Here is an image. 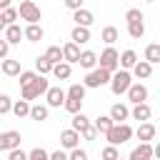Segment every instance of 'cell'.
<instances>
[{"instance_id":"cell-29","label":"cell","mask_w":160,"mask_h":160,"mask_svg":"<svg viewBox=\"0 0 160 160\" xmlns=\"http://www.w3.org/2000/svg\"><path fill=\"white\" fill-rule=\"evenodd\" d=\"M128 35H130L132 40H140V38L145 35V25H142V20H140V22H128Z\"/></svg>"},{"instance_id":"cell-30","label":"cell","mask_w":160,"mask_h":160,"mask_svg":"<svg viewBox=\"0 0 160 160\" xmlns=\"http://www.w3.org/2000/svg\"><path fill=\"white\" fill-rule=\"evenodd\" d=\"M85 85H80V82H72L70 85V90L65 92V98H75V100H85Z\"/></svg>"},{"instance_id":"cell-5","label":"cell","mask_w":160,"mask_h":160,"mask_svg":"<svg viewBox=\"0 0 160 160\" xmlns=\"http://www.w3.org/2000/svg\"><path fill=\"white\" fill-rule=\"evenodd\" d=\"M18 18L28 20V22H40L42 12H40V8H38L32 0H22V2H20V8H18Z\"/></svg>"},{"instance_id":"cell-51","label":"cell","mask_w":160,"mask_h":160,"mask_svg":"<svg viewBox=\"0 0 160 160\" xmlns=\"http://www.w3.org/2000/svg\"><path fill=\"white\" fill-rule=\"evenodd\" d=\"M145 2H155V0H145Z\"/></svg>"},{"instance_id":"cell-16","label":"cell","mask_w":160,"mask_h":160,"mask_svg":"<svg viewBox=\"0 0 160 160\" xmlns=\"http://www.w3.org/2000/svg\"><path fill=\"white\" fill-rule=\"evenodd\" d=\"M128 115H130V110H128V105H122V102H115V105L110 108V120H112V122H125Z\"/></svg>"},{"instance_id":"cell-38","label":"cell","mask_w":160,"mask_h":160,"mask_svg":"<svg viewBox=\"0 0 160 160\" xmlns=\"http://www.w3.org/2000/svg\"><path fill=\"white\" fill-rule=\"evenodd\" d=\"M0 12H2V18H5L8 25H12V22L18 20V10H15V8H5V10H0Z\"/></svg>"},{"instance_id":"cell-18","label":"cell","mask_w":160,"mask_h":160,"mask_svg":"<svg viewBox=\"0 0 160 160\" xmlns=\"http://www.w3.org/2000/svg\"><path fill=\"white\" fill-rule=\"evenodd\" d=\"M132 75H135L138 80H145V78H150V75H152V65H150V62H145V60H138V62L132 65Z\"/></svg>"},{"instance_id":"cell-35","label":"cell","mask_w":160,"mask_h":160,"mask_svg":"<svg viewBox=\"0 0 160 160\" xmlns=\"http://www.w3.org/2000/svg\"><path fill=\"white\" fill-rule=\"evenodd\" d=\"M85 125H90V120L82 115V110H80V112H75V115H72V130H78V132H80Z\"/></svg>"},{"instance_id":"cell-42","label":"cell","mask_w":160,"mask_h":160,"mask_svg":"<svg viewBox=\"0 0 160 160\" xmlns=\"http://www.w3.org/2000/svg\"><path fill=\"white\" fill-rule=\"evenodd\" d=\"M8 160H28V152H22L20 148H12L8 150Z\"/></svg>"},{"instance_id":"cell-26","label":"cell","mask_w":160,"mask_h":160,"mask_svg":"<svg viewBox=\"0 0 160 160\" xmlns=\"http://www.w3.org/2000/svg\"><path fill=\"white\" fill-rule=\"evenodd\" d=\"M120 38V32H118V28H112V25H108V28H102V32H100V40L105 42V45H112L115 40Z\"/></svg>"},{"instance_id":"cell-11","label":"cell","mask_w":160,"mask_h":160,"mask_svg":"<svg viewBox=\"0 0 160 160\" xmlns=\"http://www.w3.org/2000/svg\"><path fill=\"white\" fill-rule=\"evenodd\" d=\"M128 160H152V142H140Z\"/></svg>"},{"instance_id":"cell-34","label":"cell","mask_w":160,"mask_h":160,"mask_svg":"<svg viewBox=\"0 0 160 160\" xmlns=\"http://www.w3.org/2000/svg\"><path fill=\"white\" fill-rule=\"evenodd\" d=\"M45 58L55 65V62H60V60H62V50H60L58 45H50V48H48V52H45Z\"/></svg>"},{"instance_id":"cell-31","label":"cell","mask_w":160,"mask_h":160,"mask_svg":"<svg viewBox=\"0 0 160 160\" xmlns=\"http://www.w3.org/2000/svg\"><path fill=\"white\" fill-rule=\"evenodd\" d=\"M10 112H15L18 118H25V115L30 112V102H28V100H18V102H12Z\"/></svg>"},{"instance_id":"cell-41","label":"cell","mask_w":160,"mask_h":160,"mask_svg":"<svg viewBox=\"0 0 160 160\" xmlns=\"http://www.w3.org/2000/svg\"><path fill=\"white\" fill-rule=\"evenodd\" d=\"M80 138H85V140H95V138H98V130L92 128V122H90V125H85V128L80 130Z\"/></svg>"},{"instance_id":"cell-47","label":"cell","mask_w":160,"mask_h":160,"mask_svg":"<svg viewBox=\"0 0 160 160\" xmlns=\"http://www.w3.org/2000/svg\"><path fill=\"white\" fill-rule=\"evenodd\" d=\"M65 8L68 10H78V8H82V0H65Z\"/></svg>"},{"instance_id":"cell-6","label":"cell","mask_w":160,"mask_h":160,"mask_svg":"<svg viewBox=\"0 0 160 160\" xmlns=\"http://www.w3.org/2000/svg\"><path fill=\"white\" fill-rule=\"evenodd\" d=\"M118 55H120V52H118L112 45H108V48L100 52V58H98V62H100L98 68H105L108 72H115V70L120 68V65H118Z\"/></svg>"},{"instance_id":"cell-48","label":"cell","mask_w":160,"mask_h":160,"mask_svg":"<svg viewBox=\"0 0 160 160\" xmlns=\"http://www.w3.org/2000/svg\"><path fill=\"white\" fill-rule=\"evenodd\" d=\"M5 28H8V22H5V18H2V12H0V32H2Z\"/></svg>"},{"instance_id":"cell-45","label":"cell","mask_w":160,"mask_h":160,"mask_svg":"<svg viewBox=\"0 0 160 160\" xmlns=\"http://www.w3.org/2000/svg\"><path fill=\"white\" fill-rule=\"evenodd\" d=\"M8 50H10V42L2 38V40H0V60H5V58H8Z\"/></svg>"},{"instance_id":"cell-43","label":"cell","mask_w":160,"mask_h":160,"mask_svg":"<svg viewBox=\"0 0 160 160\" xmlns=\"http://www.w3.org/2000/svg\"><path fill=\"white\" fill-rule=\"evenodd\" d=\"M68 160H88V152H85V150H80V148H72V150H70V155H68Z\"/></svg>"},{"instance_id":"cell-10","label":"cell","mask_w":160,"mask_h":160,"mask_svg":"<svg viewBox=\"0 0 160 160\" xmlns=\"http://www.w3.org/2000/svg\"><path fill=\"white\" fill-rule=\"evenodd\" d=\"M45 98H48V108H60L65 102V90L60 88H48L45 90Z\"/></svg>"},{"instance_id":"cell-46","label":"cell","mask_w":160,"mask_h":160,"mask_svg":"<svg viewBox=\"0 0 160 160\" xmlns=\"http://www.w3.org/2000/svg\"><path fill=\"white\" fill-rule=\"evenodd\" d=\"M48 158H50V160H68V152H65V150H55V152H50Z\"/></svg>"},{"instance_id":"cell-50","label":"cell","mask_w":160,"mask_h":160,"mask_svg":"<svg viewBox=\"0 0 160 160\" xmlns=\"http://www.w3.org/2000/svg\"><path fill=\"white\" fill-rule=\"evenodd\" d=\"M0 150H2V132H0Z\"/></svg>"},{"instance_id":"cell-22","label":"cell","mask_w":160,"mask_h":160,"mask_svg":"<svg viewBox=\"0 0 160 160\" xmlns=\"http://www.w3.org/2000/svg\"><path fill=\"white\" fill-rule=\"evenodd\" d=\"M135 62H138V52H135V50H125L122 55H118V65H120L122 70H130Z\"/></svg>"},{"instance_id":"cell-14","label":"cell","mask_w":160,"mask_h":160,"mask_svg":"<svg viewBox=\"0 0 160 160\" xmlns=\"http://www.w3.org/2000/svg\"><path fill=\"white\" fill-rule=\"evenodd\" d=\"M60 50H62V60H65V62H78V58H80V45H75V42L70 40V42H65Z\"/></svg>"},{"instance_id":"cell-27","label":"cell","mask_w":160,"mask_h":160,"mask_svg":"<svg viewBox=\"0 0 160 160\" xmlns=\"http://www.w3.org/2000/svg\"><path fill=\"white\" fill-rule=\"evenodd\" d=\"M48 110H50L48 105H30V112H28V115H30L32 120L42 122V120H48Z\"/></svg>"},{"instance_id":"cell-2","label":"cell","mask_w":160,"mask_h":160,"mask_svg":"<svg viewBox=\"0 0 160 160\" xmlns=\"http://www.w3.org/2000/svg\"><path fill=\"white\" fill-rule=\"evenodd\" d=\"M130 82H132V75L128 70H115L110 75V90H112V95H125V90L130 88Z\"/></svg>"},{"instance_id":"cell-21","label":"cell","mask_w":160,"mask_h":160,"mask_svg":"<svg viewBox=\"0 0 160 160\" xmlns=\"http://www.w3.org/2000/svg\"><path fill=\"white\" fill-rule=\"evenodd\" d=\"M78 62H80V68L92 70V68L98 65V55H95L92 50H82V52H80V58H78Z\"/></svg>"},{"instance_id":"cell-4","label":"cell","mask_w":160,"mask_h":160,"mask_svg":"<svg viewBox=\"0 0 160 160\" xmlns=\"http://www.w3.org/2000/svg\"><path fill=\"white\" fill-rule=\"evenodd\" d=\"M110 75H112V72H108L105 68H92V70H88L82 85H85V88H102V85L110 82Z\"/></svg>"},{"instance_id":"cell-33","label":"cell","mask_w":160,"mask_h":160,"mask_svg":"<svg viewBox=\"0 0 160 160\" xmlns=\"http://www.w3.org/2000/svg\"><path fill=\"white\" fill-rule=\"evenodd\" d=\"M62 108L68 110V112H80L82 110V100H75V98H65V102H62Z\"/></svg>"},{"instance_id":"cell-12","label":"cell","mask_w":160,"mask_h":160,"mask_svg":"<svg viewBox=\"0 0 160 160\" xmlns=\"http://www.w3.org/2000/svg\"><path fill=\"white\" fill-rule=\"evenodd\" d=\"M22 38H25V40H30V42H38V40H42V38H45V30H42L38 22H28V28L22 30Z\"/></svg>"},{"instance_id":"cell-7","label":"cell","mask_w":160,"mask_h":160,"mask_svg":"<svg viewBox=\"0 0 160 160\" xmlns=\"http://www.w3.org/2000/svg\"><path fill=\"white\" fill-rule=\"evenodd\" d=\"M125 95H128V100L132 105H138V102H145L148 100V88L142 82H130V88L125 90Z\"/></svg>"},{"instance_id":"cell-3","label":"cell","mask_w":160,"mask_h":160,"mask_svg":"<svg viewBox=\"0 0 160 160\" xmlns=\"http://www.w3.org/2000/svg\"><path fill=\"white\" fill-rule=\"evenodd\" d=\"M48 88H50V82L45 80V75H38L32 82L22 85V100H35V98H40Z\"/></svg>"},{"instance_id":"cell-37","label":"cell","mask_w":160,"mask_h":160,"mask_svg":"<svg viewBox=\"0 0 160 160\" xmlns=\"http://www.w3.org/2000/svg\"><path fill=\"white\" fill-rule=\"evenodd\" d=\"M48 155H50V152H45L42 148H32V150L28 152V160H50Z\"/></svg>"},{"instance_id":"cell-49","label":"cell","mask_w":160,"mask_h":160,"mask_svg":"<svg viewBox=\"0 0 160 160\" xmlns=\"http://www.w3.org/2000/svg\"><path fill=\"white\" fill-rule=\"evenodd\" d=\"M5 8H10V0H0V10H5Z\"/></svg>"},{"instance_id":"cell-9","label":"cell","mask_w":160,"mask_h":160,"mask_svg":"<svg viewBox=\"0 0 160 160\" xmlns=\"http://www.w3.org/2000/svg\"><path fill=\"white\" fill-rule=\"evenodd\" d=\"M72 20H75V25L90 28V25L95 22V15H92L90 10H85V8H78V10H72Z\"/></svg>"},{"instance_id":"cell-15","label":"cell","mask_w":160,"mask_h":160,"mask_svg":"<svg viewBox=\"0 0 160 160\" xmlns=\"http://www.w3.org/2000/svg\"><path fill=\"white\" fill-rule=\"evenodd\" d=\"M20 142H22V138H20L18 130H8V132H2V150L20 148Z\"/></svg>"},{"instance_id":"cell-19","label":"cell","mask_w":160,"mask_h":160,"mask_svg":"<svg viewBox=\"0 0 160 160\" xmlns=\"http://www.w3.org/2000/svg\"><path fill=\"white\" fill-rule=\"evenodd\" d=\"M2 32H5V40H8L10 45H18V42L22 40V30H20V25H15V22H12V25H8Z\"/></svg>"},{"instance_id":"cell-52","label":"cell","mask_w":160,"mask_h":160,"mask_svg":"<svg viewBox=\"0 0 160 160\" xmlns=\"http://www.w3.org/2000/svg\"><path fill=\"white\" fill-rule=\"evenodd\" d=\"M118 160H122V158H118Z\"/></svg>"},{"instance_id":"cell-32","label":"cell","mask_w":160,"mask_h":160,"mask_svg":"<svg viewBox=\"0 0 160 160\" xmlns=\"http://www.w3.org/2000/svg\"><path fill=\"white\" fill-rule=\"evenodd\" d=\"M35 70H38V75H48V72L52 70V62L42 55V58H38V60H35Z\"/></svg>"},{"instance_id":"cell-8","label":"cell","mask_w":160,"mask_h":160,"mask_svg":"<svg viewBox=\"0 0 160 160\" xmlns=\"http://www.w3.org/2000/svg\"><path fill=\"white\" fill-rule=\"evenodd\" d=\"M78 142H80V132H78V130L68 128V130H62V132H60V145H62L65 150L78 148Z\"/></svg>"},{"instance_id":"cell-36","label":"cell","mask_w":160,"mask_h":160,"mask_svg":"<svg viewBox=\"0 0 160 160\" xmlns=\"http://www.w3.org/2000/svg\"><path fill=\"white\" fill-rule=\"evenodd\" d=\"M100 158H102V160H118V158H120V152H118V148H115V145H108V148H102Z\"/></svg>"},{"instance_id":"cell-13","label":"cell","mask_w":160,"mask_h":160,"mask_svg":"<svg viewBox=\"0 0 160 160\" xmlns=\"http://www.w3.org/2000/svg\"><path fill=\"white\" fill-rule=\"evenodd\" d=\"M155 132H158V130H155V125H152V122H148V120H145V122H140V128L135 130V135H138V140H140V142H150V140L155 138Z\"/></svg>"},{"instance_id":"cell-20","label":"cell","mask_w":160,"mask_h":160,"mask_svg":"<svg viewBox=\"0 0 160 160\" xmlns=\"http://www.w3.org/2000/svg\"><path fill=\"white\" fill-rule=\"evenodd\" d=\"M70 40H72L75 45H82V42H88V40H90V30H88V28H82V25H75V28H72V32H70Z\"/></svg>"},{"instance_id":"cell-23","label":"cell","mask_w":160,"mask_h":160,"mask_svg":"<svg viewBox=\"0 0 160 160\" xmlns=\"http://www.w3.org/2000/svg\"><path fill=\"white\" fill-rule=\"evenodd\" d=\"M150 115H152V110H150V105H148V102H138V105L132 108V118H135V120H140V122L150 120Z\"/></svg>"},{"instance_id":"cell-1","label":"cell","mask_w":160,"mask_h":160,"mask_svg":"<svg viewBox=\"0 0 160 160\" xmlns=\"http://www.w3.org/2000/svg\"><path fill=\"white\" fill-rule=\"evenodd\" d=\"M105 138H108V142L110 145H122V142H128L130 138H132V128L128 125V122H112V128L105 132Z\"/></svg>"},{"instance_id":"cell-17","label":"cell","mask_w":160,"mask_h":160,"mask_svg":"<svg viewBox=\"0 0 160 160\" xmlns=\"http://www.w3.org/2000/svg\"><path fill=\"white\" fill-rule=\"evenodd\" d=\"M58 80H68L70 75H72V68H70V62H65V60H60V62H55L52 65V70H50Z\"/></svg>"},{"instance_id":"cell-40","label":"cell","mask_w":160,"mask_h":160,"mask_svg":"<svg viewBox=\"0 0 160 160\" xmlns=\"http://www.w3.org/2000/svg\"><path fill=\"white\" fill-rule=\"evenodd\" d=\"M35 78H38V72H32V70H20V88L28 85V82H32Z\"/></svg>"},{"instance_id":"cell-44","label":"cell","mask_w":160,"mask_h":160,"mask_svg":"<svg viewBox=\"0 0 160 160\" xmlns=\"http://www.w3.org/2000/svg\"><path fill=\"white\" fill-rule=\"evenodd\" d=\"M10 108H12V100H10L8 95H0V115L10 112Z\"/></svg>"},{"instance_id":"cell-25","label":"cell","mask_w":160,"mask_h":160,"mask_svg":"<svg viewBox=\"0 0 160 160\" xmlns=\"http://www.w3.org/2000/svg\"><path fill=\"white\" fill-rule=\"evenodd\" d=\"M20 60H2V75H8V78H15V75H20Z\"/></svg>"},{"instance_id":"cell-39","label":"cell","mask_w":160,"mask_h":160,"mask_svg":"<svg viewBox=\"0 0 160 160\" xmlns=\"http://www.w3.org/2000/svg\"><path fill=\"white\" fill-rule=\"evenodd\" d=\"M125 20H128V22H140V20H142V12H140L138 8H130V10L125 12Z\"/></svg>"},{"instance_id":"cell-28","label":"cell","mask_w":160,"mask_h":160,"mask_svg":"<svg viewBox=\"0 0 160 160\" xmlns=\"http://www.w3.org/2000/svg\"><path fill=\"white\" fill-rule=\"evenodd\" d=\"M92 128L98 130V132H108L110 128H112V120H110V115H100V118H95V122H92Z\"/></svg>"},{"instance_id":"cell-24","label":"cell","mask_w":160,"mask_h":160,"mask_svg":"<svg viewBox=\"0 0 160 160\" xmlns=\"http://www.w3.org/2000/svg\"><path fill=\"white\" fill-rule=\"evenodd\" d=\"M145 62H150V65L160 62V45H158V42H150V45L145 48Z\"/></svg>"}]
</instances>
